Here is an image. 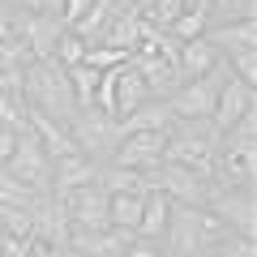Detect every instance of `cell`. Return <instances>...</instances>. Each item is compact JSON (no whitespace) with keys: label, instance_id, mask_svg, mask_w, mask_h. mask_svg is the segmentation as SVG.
<instances>
[{"label":"cell","instance_id":"1","mask_svg":"<svg viewBox=\"0 0 257 257\" xmlns=\"http://www.w3.org/2000/svg\"><path fill=\"white\" fill-rule=\"evenodd\" d=\"M22 94H26V107L43 111L47 120L69 124L77 116V99H73V86H69V73L56 60H35L30 64L26 82H22Z\"/></svg>","mask_w":257,"mask_h":257},{"label":"cell","instance_id":"2","mask_svg":"<svg viewBox=\"0 0 257 257\" xmlns=\"http://www.w3.org/2000/svg\"><path fill=\"white\" fill-rule=\"evenodd\" d=\"M223 133L210 124V120H172L167 128V150H163V163L176 167H189V172L214 176V150H219Z\"/></svg>","mask_w":257,"mask_h":257},{"label":"cell","instance_id":"3","mask_svg":"<svg viewBox=\"0 0 257 257\" xmlns=\"http://www.w3.org/2000/svg\"><path fill=\"white\" fill-rule=\"evenodd\" d=\"M231 77L227 60L214 69L210 77H197V82H180L172 94H167V111H172V120H210L214 116V99H219V86Z\"/></svg>","mask_w":257,"mask_h":257},{"label":"cell","instance_id":"4","mask_svg":"<svg viewBox=\"0 0 257 257\" xmlns=\"http://www.w3.org/2000/svg\"><path fill=\"white\" fill-rule=\"evenodd\" d=\"M69 133H73L77 150H82L86 159H94V163H107L111 150L120 146V124H116V116H107V111H99V107L77 111V116L69 120Z\"/></svg>","mask_w":257,"mask_h":257},{"label":"cell","instance_id":"5","mask_svg":"<svg viewBox=\"0 0 257 257\" xmlns=\"http://www.w3.org/2000/svg\"><path fill=\"white\" fill-rule=\"evenodd\" d=\"M5 172H13L22 184H30L39 193H52V159L43 155V146L35 142L30 128L18 133V146H13V159L5 163Z\"/></svg>","mask_w":257,"mask_h":257},{"label":"cell","instance_id":"6","mask_svg":"<svg viewBox=\"0 0 257 257\" xmlns=\"http://www.w3.org/2000/svg\"><path fill=\"white\" fill-rule=\"evenodd\" d=\"M64 206V219L73 231H103L111 227L107 223V193L99 184H86V189H73V193H56Z\"/></svg>","mask_w":257,"mask_h":257},{"label":"cell","instance_id":"7","mask_svg":"<svg viewBox=\"0 0 257 257\" xmlns=\"http://www.w3.org/2000/svg\"><path fill=\"white\" fill-rule=\"evenodd\" d=\"M206 210H214L236 236L253 240L257 236V206H253V189H210Z\"/></svg>","mask_w":257,"mask_h":257},{"label":"cell","instance_id":"8","mask_svg":"<svg viewBox=\"0 0 257 257\" xmlns=\"http://www.w3.org/2000/svg\"><path fill=\"white\" fill-rule=\"evenodd\" d=\"M163 150H167V133H124L107 163L146 176V172H155V167L163 163Z\"/></svg>","mask_w":257,"mask_h":257},{"label":"cell","instance_id":"9","mask_svg":"<svg viewBox=\"0 0 257 257\" xmlns=\"http://www.w3.org/2000/svg\"><path fill=\"white\" fill-rule=\"evenodd\" d=\"M13 35L30 47L35 60H52L56 43H60V35H64V22L52 18V13H18V18H13Z\"/></svg>","mask_w":257,"mask_h":257},{"label":"cell","instance_id":"10","mask_svg":"<svg viewBox=\"0 0 257 257\" xmlns=\"http://www.w3.org/2000/svg\"><path fill=\"white\" fill-rule=\"evenodd\" d=\"M248 111H257V86H244V82H236V77H227V82L219 86L210 124L219 128V133H227L240 116H248Z\"/></svg>","mask_w":257,"mask_h":257},{"label":"cell","instance_id":"11","mask_svg":"<svg viewBox=\"0 0 257 257\" xmlns=\"http://www.w3.org/2000/svg\"><path fill=\"white\" fill-rule=\"evenodd\" d=\"M26 128L35 133V142L43 146V155L52 159H69V155H82L77 150V142H73V133H69V124H60V120H47L43 111H30L26 107Z\"/></svg>","mask_w":257,"mask_h":257},{"label":"cell","instance_id":"12","mask_svg":"<svg viewBox=\"0 0 257 257\" xmlns=\"http://www.w3.org/2000/svg\"><path fill=\"white\" fill-rule=\"evenodd\" d=\"M223 64V52L210 43V39H189V43H180V52H176V73H180V82H197V77H210L214 69Z\"/></svg>","mask_w":257,"mask_h":257},{"label":"cell","instance_id":"13","mask_svg":"<svg viewBox=\"0 0 257 257\" xmlns=\"http://www.w3.org/2000/svg\"><path fill=\"white\" fill-rule=\"evenodd\" d=\"M133 244L128 231L103 227V231H69V253L73 257H124V248Z\"/></svg>","mask_w":257,"mask_h":257},{"label":"cell","instance_id":"14","mask_svg":"<svg viewBox=\"0 0 257 257\" xmlns=\"http://www.w3.org/2000/svg\"><path fill=\"white\" fill-rule=\"evenodd\" d=\"M99 167L94 159L86 155H69V159H56L52 163V193H73V189H86V184L99 180Z\"/></svg>","mask_w":257,"mask_h":257},{"label":"cell","instance_id":"15","mask_svg":"<svg viewBox=\"0 0 257 257\" xmlns=\"http://www.w3.org/2000/svg\"><path fill=\"white\" fill-rule=\"evenodd\" d=\"M206 39H210V43L219 47L223 56H236V52H244V47H257V18L219 22V26L206 30Z\"/></svg>","mask_w":257,"mask_h":257},{"label":"cell","instance_id":"16","mask_svg":"<svg viewBox=\"0 0 257 257\" xmlns=\"http://www.w3.org/2000/svg\"><path fill=\"white\" fill-rule=\"evenodd\" d=\"M142 103H150V90H146V82L138 77V69H133V64L116 69V103H111V116L124 120V116H133Z\"/></svg>","mask_w":257,"mask_h":257},{"label":"cell","instance_id":"17","mask_svg":"<svg viewBox=\"0 0 257 257\" xmlns=\"http://www.w3.org/2000/svg\"><path fill=\"white\" fill-rule=\"evenodd\" d=\"M116 124H120V138H124V133H167V128H172V111H167V103L150 99V103H142L133 116L116 120Z\"/></svg>","mask_w":257,"mask_h":257},{"label":"cell","instance_id":"18","mask_svg":"<svg viewBox=\"0 0 257 257\" xmlns=\"http://www.w3.org/2000/svg\"><path fill=\"white\" fill-rule=\"evenodd\" d=\"M167 219H172V202H167L159 189H146V206H142V223L133 236L138 240H163Z\"/></svg>","mask_w":257,"mask_h":257},{"label":"cell","instance_id":"19","mask_svg":"<svg viewBox=\"0 0 257 257\" xmlns=\"http://www.w3.org/2000/svg\"><path fill=\"white\" fill-rule=\"evenodd\" d=\"M103 43L116 47V52H128V56H133V47L142 43V13H138V9H120L116 18H111L107 35H103Z\"/></svg>","mask_w":257,"mask_h":257},{"label":"cell","instance_id":"20","mask_svg":"<svg viewBox=\"0 0 257 257\" xmlns=\"http://www.w3.org/2000/svg\"><path fill=\"white\" fill-rule=\"evenodd\" d=\"M142 206H146V193H120V197H107V223L116 231H138L142 223Z\"/></svg>","mask_w":257,"mask_h":257},{"label":"cell","instance_id":"21","mask_svg":"<svg viewBox=\"0 0 257 257\" xmlns=\"http://www.w3.org/2000/svg\"><path fill=\"white\" fill-rule=\"evenodd\" d=\"M99 184L107 197H120V193H146V180H142V172H128V167H116V163H103L99 167Z\"/></svg>","mask_w":257,"mask_h":257},{"label":"cell","instance_id":"22","mask_svg":"<svg viewBox=\"0 0 257 257\" xmlns=\"http://www.w3.org/2000/svg\"><path fill=\"white\" fill-rule=\"evenodd\" d=\"M39 197H43L39 189L22 184L13 172H5V167H0V206H9V210H35Z\"/></svg>","mask_w":257,"mask_h":257},{"label":"cell","instance_id":"23","mask_svg":"<svg viewBox=\"0 0 257 257\" xmlns=\"http://www.w3.org/2000/svg\"><path fill=\"white\" fill-rule=\"evenodd\" d=\"M30 64H35V56H30V47L22 43L18 35H13V39H5V43H0V77L26 73Z\"/></svg>","mask_w":257,"mask_h":257},{"label":"cell","instance_id":"24","mask_svg":"<svg viewBox=\"0 0 257 257\" xmlns=\"http://www.w3.org/2000/svg\"><path fill=\"white\" fill-rule=\"evenodd\" d=\"M69 73V86H73V99H77V111L94 107V90H99V73L86 69V64H73V69H64Z\"/></svg>","mask_w":257,"mask_h":257},{"label":"cell","instance_id":"25","mask_svg":"<svg viewBox=\"0 0 257 257\" xmlns=\"http://www.w3.org/2000/svg\"><path fill=\"white\" fill-rule=\"evenodd\" d=\"M86 69H94V73H111V69H124L128 64V52H116V47H107V43H94V47H86Z\"/></svg>","mask_w":257,"mask_h":257},{"label":"cell","instance_id":"26","mask_svg":"<svg viewBox=\"0 0 257 257\" xmlns=\"http://www.w3.org/2000/svg\"><path fill=\"white\" fill-rule=\"evenodd\" d=\"M223 60H227V69H231V77H236V82L257 86V47H244V52L223 56Z\"/></svg>","mask_w":257,"mask_h":257},{"label":"cell","instance_id":"27","mask_svg":"<svg viewBox=\"0 0 257 257\" xmlns=\"http://www.w3.org/2000/svg\"><path fill=\"white\" fill-rule=\"evenodd\" d=\"M184 9H189V0H155V5H150V9L142 13V18H146L150 26H159V30H167V26H172V22L180 18Z\"/></svg>","mask_w":257,"mask_h":257},{"label":"cell","instance_id":"28","mask_svg":"<svg viewBox=\"0 0 257 257\" xmlns=\"http://www.w3.org/2000/svg\"><path fill=\"white\" fill-rule=\"evenodd\" d=\"M219 146H257V111H248V116H240L236 124L223 133Z\"/></svg>","mask_w":257,"mask_h":257},{"label":"cell","instance_id":"29","mask_svg":"<svg viewBox=\"0 0 257 257\" xmlns=\"http://www.w3.org/2000/svg\"><path fill=\"white\" fill-rule=\"evenodd\" d=\"M52 60L60 64V69H73V64H82V60H86V43H82L77 35H69V30H64L60 43H56V52H52Z\"/></svg>","mask_w":257,"mask_h":257},{"label":"cell","instance_id":"30","mask_svg":"<svg viewBox=\"0 0 257 257\" xmlns=\"http://www.w3.org/2000/svg\"><path fill=\"white\" fill-rule=\"evenodd\" d=\"M257 0H210V13H214V26L219 22H240V18H253Z\"/></svg>","mask_w":257,"mask_h":257},{"label":"cell","instance_id":"31","mask_svg":"<svg viewBox=\"0 0 257 257\" xmlns=\"http://www.w3.org/2000/svg\"><path fill=\"white\" fill-rule=\"evenodd\" d=\"M0 231L13 240H30V210H9L0 206Z\"/></svg>","mask_w":257,"mask_h":257},{"label":"cell","instance_id":"32","mask_svg":"<svg viewBox=\"0 0 257 257\" xmlns=\"http://www.w3.org/2000/svg\"><path fill=\"white\" fill-rule=\"evenodd\" d=\"M124 257H163V248H159V240H138L133 236V244L124 248Z\"/></svg>","mask_w":257,"mask_h":257},{"label":"cell","instance_id":"33","mask_svg":"<svg viewBox=\"0 0 257 257\" xmlns=\"http://www.w3.org/2000/svg\"><path fill=\"white\" fill-rule=\"evenodd\" d=\"M26 257H73V253H69V248H52V244H43V240H30Z\"/></svg>","mask_w":257,"mask_h":257},{"label":"cell","instance_id":"34","mask_svg":"<svg viewBox=\"0 0 257 257\" xmlns=\"http://www.w3.org/2000/svg\"><path fill=\"white\" fill-rule=\"evenodd\" d=\"M13 146H18V133L13 128H0V167L13 159Z\"/></svg>","mask_w":257,"mask_h":257},{"label":"cell","instance_id":"35","mask_svg":"<svg viewBox=\"0 0 257 257\" xmlns=\"http://www.w3.org/2000/svg\"><path fill=\"white\" fill-rule=\"evenodd\" d=\"M5 39H13V13L0 5V43H5Z\"/></svg>","mask_w":257,"mask_h":257},{"label":"cell","instance_id":"36","mask_svg":"<svg viewBox=\"0 0 257 257\" xmlns=\"http://www.w3.org/2000/svg\"><path fill=\"white\" fill-rule=\"evenodd\" d=\"M124 5H133V9H138V13H146L150 5H155V0H124Z\"/></svg>","mask_w":257,"mask_h":257}]
</instances>
